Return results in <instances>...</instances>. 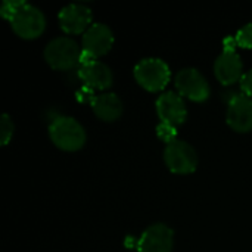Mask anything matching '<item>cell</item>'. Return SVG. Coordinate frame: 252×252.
<instances>
[{
	"label": "cell",
	"mask_w": 252,
	"mask_h": 252,
	"mask_svg": "<svg viewBox=\"0 0 252 252\" xmlns=\"http://www.w3.org/2000/svg\"><path fill=\"white\" fill-rule=\"evenodd\" d=\"M94 115L105 123H114L123 115V102L115 93H100L90 100Z\"/></svg>",
	"instance_id": "14"
},
{
	"label": "cell",
	"mask_w": 252,
	"mask_h": 252,
	"mask_svg": "<svg viewBox=\"0 0 252 252\" xmlns=\"http://www.w3.org/2000/svg\"><path fill=\"white\" fill-rule=\"evenodd\" d=\"M226 121L236 133L252 131V97L244 93L233 94L227 105Z\"/></svg>",
	"instance_id": "10"
},
{
	"label": "cell",
	"mask_w": 252,
	"mask_h": 252,
	"mask_svg": "<svg viewBox=\"0 0 252 252\" xmlns=\"http://www.w3.org/2000/svg\"><path fill=\"white\" fill-rule=\"evenodd\" d=\"M13 136V121L7 114H3L0 118V145L6 146Z\"/></svg>",
	"instance_id": "15"
},
{
	"label": "cell",
	"mask_w": 252,
	"mask_h": 252,
	"mask_svg": "<svg viewBox=\"0 0 252 252\" xmlns=\"http://www.w3.org/2000/svg\"><path fill=\"white\" fill-rule=\"evenodd\" d=\"M24 3H25V1H22V0H7V1H3V3H1V9H0L3 18L7 19V21H10L12 16L19 10V7H21Z\"/></svg>",
	"instance_id": "17"
},
{
	"label": "cell",
	"mask_w": 252,
	"mask_h": 252,
	"mask_svg": "<svg viewBox=\"0 0 252 252\" xmlns=\"http://www.w3.org/2000/svg\"><path fill=\"white\" fill-rule=\"evenodd\" d=\"M164 161L174 174H190L198 167V154L192 145L185 140H173L165 145Z\"/></svg>",
	"instance_id": "5"
},
{
	"label": "cell",
	"mask_w": 252,
	"mask_h": 252,
	"mask_svg": "<svg viewBox=\"0 0 252 252\" xmlns=\"http://www.w3.org/2000/svg\"><path fill=\"white\" fill-rule=\"evenodd\" d=\"M157 114L164 124L177 127L186 121L188 109L183 97L174 92H165L157 99Z\"/></svg>",
	"instance_id": "12"
},
{
	"label": "cell",
	"mask_w": 252,
	"mask_h": 252,
	"mask_svg": "<svg viewBox=\"0 0 252 252\" xmlns=\"http://www.w3.org/2000/svg\"><path fill=\"white\" fill-rule=\"evenodd\" d=\"M134 78L140 87L157 93L167 87L171 80V71L162 59L145 58L134 66Z\"/></svg>",
	"instance_id": "3"
},
{
	"label": "cell",
	"mask_w": 252,
	"mask_h": 252,
	"mask_svg": "<svg viewBox=\"0 0 252 252\" xmlns=\"http://www.w3.org/2000/svg\"><path fill=\"white\" fill-rule=\"evenodd\" d=\"M78 77L83 84L90 90H106L112 86L114 75L111 68L99 59L87 58L84 53L81 56Z\"/></svg>",
	"instance_id": "7"
},
{
	"label": "cell",
	"mask_w": 252,
	"mask_h": 252,
	"mask_svg": "<svg viewBox=\"0 0 252 252\" xmlns=\"http://www.w3.org/2000/svg\"><path fill=\"white\" fill-rule=\"evenodd\" d=\"M174 84L182 97L192 102H205L211 89L208 80L196 68H183L174 77Z\"/></svg>",
	"instance_id": "6"
},
{
	"label": "cell",
	"mask_w": 252,
	"mask_h": 252,
	"mask_svg": "<svg viewBox=\"0 0 252 252\" xmlns=\"http://www.w3.org/2000/svg\"><path fill=\"white\" fill-rule=\"evenodd\" d=\"M241 84V90L245 96L252 97V69H250L248 72H245L239 81Z\"/></svg>",
	"instance_id": "19"
},
{
	"label": "cell",
	"mask_w": 252,
	"mask_h": 252,
	"mask_svg": "<svg viewBox=\"0 0 252 252\" xmlns=\"http://www.w3.org/2000/svg\"><path fill=\"white\" fill-rule=\"evenodd\" d=\"M44 61L52 69L68 71L80 65L83 47L71 37H56L44 47Z\"/></svg>",
	"instance_id": "2"
},
{
	"label": "cell",
	"mask_w": 252,
	"mask_h": 252,
	"mask_svg": "<svg viewBox=\"0 0 252 252\" xmlns=\"http://www.w3.org/2000/svg\"><path fill=\"white\" fill-rule=\"evenodd\" d=\"M214 74L223 86H232L241 81L244 72V63L241 56L235 50H224L214 63Z\"/></svg>",
	"instance_id": "13"
},
{
	"label": "cell",
	"mask_w": 252,
	"mask_h": 252,
	"mask_svg": "<svg viewBox=\"0 0 252 252\" xmlns=\"http://www.w3.org/2000/svg\"><path fill=\"white\" fill-rule=\"evenodd\" d=\"M9 22L13 32L24 40H34L46 30L44 13L38 7L28 3H24Z\"/></svg>",
	"instance_id": "4"
},
{
	"label": "cell",
	"mask_w": 252,
	"mask_h": 252,
	"mask_svg": "<svg viewBox=\"0 0 252 252\" xmlns=\"http://www.w3.org/2000/svg\"><path fill=\"white\" fill-rule=\"evenodd\" d=\"M157 133H158L159 139H161V140H164V142H167V143H170V142H173V140H176V139H177V137H176V136H177L176 127H173V126H170V124H164V123H161V124L158 126Z\"/></svg>",
	"instance_id": "18"
},
{
	"label": "cell",
	"mask_w": 252,
	"mask_h": 252,
	"mask_svg": "<svg viewBox=\"0 0 252 252\" xmlns=\"http://www.w3.org/2000/svg\"><path fill=\"white\" fill-rule=\"evenodd\" d=\"M49 137L52 143L65 152L80 151L87 140L84 127L72 117H56L49 126Z\"/></svg>",
	"instance_id": "1"
},
{
	"label": "cell",
	"mask_w": 252,
	"mask_h": 252,
	"mask_svg": "<svg viewBox=\"0 0 252 252\" xmlns=\"http://www.w3.org/2000/svg\"><path fill=\"white\" fill-rule=\"evenodd\" d=\"M83 53L87 58L99 59L105 56L114 46V32L112 30L102 22H94L83 34Z\"/></svg>",
	"instance_id": "8"
},
{
	"label": "cell",
	"mask_w": 252,
	"mask_h": 252,
	"mask_svg": "<svg viewBox=\"0 0 252 252\" xmlns=\"http://www.w3.org/2000/svg\"><path fill=\"white\" fill-rule=\"evenodd\" d=\"M174 233L162 223L149 226L137 242V252H173Z\"/></svg>",
	"instance_id": "11"
},
{
	"label": "cell",
	"mask_w": 252,
	"mask_h": 252,
	"mask_svg": "<svg viewBox=\"0 0 252 252\" xmlns=\"http://www.w3.org/2000/svg\"><path fill=\"white\" fill-rule=\"evenodd\" d=\"M58 18H59L61 30L68 35L84 34L93 24L92 9L80 3H71L62 7Z\"/></svg>",
	"instance_id": "9"
},
{
	"label": "cell",
	"mask_w": 252,
	"mask_h": 252,
	"mask_svg": "<svg viewBox=\"0 0 252 252\" xmlns=\"http://www.w3.org/2000/svg\"><path fill=\"white\" fill-rule=\"evenodd\" d=\"M235 41L242 49H252V22L244 25L235 35Z\"/></svg>",
	"instance_id": "16"
}]
</instances>
